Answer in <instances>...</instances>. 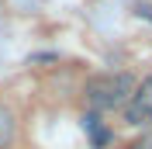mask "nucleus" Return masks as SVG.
Here are the masks:
<instances>
[{
	"label": "nucleus",
	"mask_w": 152,
	"mask_h": 149,
	"mask_svg": "<svg viewBox=\"0 0 152 149\" xmlns=\"http://www.w3.org/2000/svg\"><path fill=\"white\" fill-rule=\"evenodd\" d=\"M86 101L97 111H111L128 101V76H100L86 87Z\"/></svg>",
	"instance_id": "obj_1"
},
{
	"label": "nucleus",
	"mask_w": 152,
	"mask_h": 149,
	"mask_svg": "<svg viewBox=\"0 0 152 149\" xmlns=\"http://www.w3.org/2000/svg\"><path fill=\"white\" fill-rule=\"evenodd\" d=\"M128 121L152 125V80H145L135 94H128Z\"/></svg>",
	"instance_id": "obj_2"
},
{
	"label": "nucleus",
	"mask_w": 152,
	"mask_h": 149,
	"mask_svg": "<svg viewBox=\"0 0 152 149\" xmlns=\"http://www.w3.org/2000/svg\"><path fill=\"white\" fill-rule=\"evenodd\" d=\"M10 135H14V114L7 111V104H0V149L10 146Z\"/></svg>",
	"instance_id": "obj_3"
},
{
	"label": "nucleus",
	"mask_w": 152,
	"mask_h": 149,
	"mask_svg": "<svg viewBox=\"0 0 152 149\" xmlns=\"http://www.w3.org/2000/svg\"><path fill=\"white\" fill-rule=\"evenodd\" d=\"M128 149H152V128L145 132L142 139H135V142H132V146H128Z\"/></svg>",
	"instance_id": "obj_4"
}]
</instances>
